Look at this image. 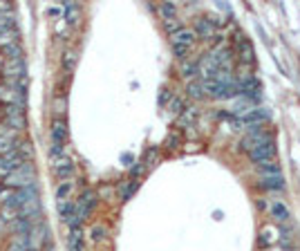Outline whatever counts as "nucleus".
Instances as JSON below:
<instances>
[{"mask_svg": "<svg viewBox=\"0 0 300 251\" xmlns=\"http://www.w3.org/2000/svg\"><path fill=\"white\" fill-rule=\"evenodd\" d=\"M195 36L197 38H215L217 36V27L213 25V23L209 21V18H197L195 21Z\"/></svg>", "mask_w": 300, "mask_h": 251, "instance_id": "obj_6", "label": "nucleus"}, {"mask_svg": "<svg viewBox=\"0 0 300 251\" xmlns=\"http://www.w3.org/2000/svg\"><path fill=\"white\" fill-rule=\"evenodd\" d=\"M262 188H269V191H283L285 188V177L283 175H265L260 180Z\"/></svg>", "mask_w": 300, "mask_h": 251, "instance_id": "obj_10", "label": "nucleus"}, {"mask_svg": "<svg viewBox=\"0 0 300 251\" xmlns=\"http://www.w3.org/2000/svg\"><path fill=\"white\" fill-rule=\"evenodd\" d=\"M11 170H16L14 166H11V162L5 155H0V180H5V177H7Z\"/></svg>", "mask_w": 300, "mask_h": 251, "instance_id": "obj_26", "label": "nucleus"}, {"mask_svg": "<svg viewBox=\"0 0 300 251\" xmlns=\"http://www.w3.org/2000/svg\"><path fill=\"white\" fill-rule=\"evenodd\" d=\"M164 27H166V32H168L170 36H173L175 32H179V29H182L184 25H182L179 21H177V18H170V21H164Z\"/></svg>", "mask_w": 300, "mask_h": 251, "instance_id": "obj_30", "label": "nucleus"}, {"mask_svg": "<svg viewBox=\"0 0 300 251\" xmlns=\"http://www.w3.org/2000/svg\"><path fill=\"white\" fill-rule=\"evenodd\" d=\"M267 119H269V114L265 110H249L240 119V126H253V124H260V121H267Z\"/></svg>", "mask_w": 300, "mask_h": 251, "instance_id": "obj_13", "label": "nucleus"}, {"mask_svg": "<svg viewBox=\"0 0 300 251\" xmlns=\"http://www.w3.org/2000/svg\"><path fill=\"white\" fill-rule=\"evenodd\" d=\"M164 144H166V148H168V150H177V148L182 146V137H179L177 132H170Z\"/></svg>", "mask_w": 300, "mask_h": 251, "instance_id": "obj_27", "label": "nucleus"}, {"mask_svg": "<svg viewBox=\"0 0 300 251\" xmlns=\"http://www.w3.org/2000/svg\"><path fill=\"white\" fill-rule=\"evenodd\" d=\"M72 188H74V184L72 182H61L58 188H56V200L58 202H65L72 198Z\"/></svg>", "mask_w": 300, "mask_h": 251, "instance_id": "obj_22", "label": "nucleus"}, {"mask_svg": "<svg viewBox=\"0 0 300 251\" xmlns=\"http://www.w3.org/2000/svg\"><path fill=\"white\" fill-rule=\"evenodd\" d=\"M67 247H70V251H83V229H81V226L70 229V236H67Z\"/></svg>", "mask_w": 300, "mask_h": 251, "instance_id": "obj_11", "label": "nucleus"}, {"mask_svg": "<svg viewBox=\"0 0 300 251\" xmlns=\"http://www.w3.org/2000/svg\"><path fill=\"white\" fill-rule=\"evenodd\" d=\"M170 41H173V45H184V47H191L195 41H197V36H195L193 29L188 27H182L179 32H175L173 36H170Z\"/></svg>", "mask_w": 300, "mask_h": 251, "instance_id": "obj_7", "label": "nucleus"}, {"mask_svg": "<svg viewBox=\"0 0 300 251\" xmlns=\"http://www.w3.org/2000/svg\"><path fill=\"white\" fill-rule=\"evenodd\" d=\"M3 65H5V56L0 54V70H3Z\"/></svg>", "mask_w": 300, "mask_h": 251, "instance_id": "obj_39", "label": "nucleus"}, {"mask_svg": "<svg viewBox=\"0 0 300 251\" xmlns=\"http://www.w3.org/2000/svg\"><path fill=\"white\" fill-rule=\"evenodd\" d=\"M50 134H52V144H61V146H63L65 139H67V124H65V119H54Z\"/></svg>", "mask_w": 300, "mask_h": 251, "instance_id": "obj_8", "label": "nucleus"}, {"mask_svg": "<svg viewBox=\"0 0 300 251\" xmlns=\"http://www.w3.org/2000/svg\"><path fill=\"white\" fill-rule=\"evenodd\" d=\"M199 74V65H197V61H184L182 63V76L184 79H191V81H195V76Z\"/></svg>", "mask_w": 300, "mask_h": 251, "instance_id": "obj_15", "label": "nucleus"}, {"mask_svg": "<svg viewBox=\"0 0 300 251\" xmlns=\"http://www.w3.org/2000/svg\"><path fill=\"white\" fill-rule=\"evenodd\" d=\"M63 14H65V21L70 25H76L78 18H81V5L78 3H63Z\"/></svg>", "mask_w": 300, "mask_h": 251, "instance_id": "obj_12", "label": "nucleus"}, {"mask_svg": "<svg viewBox=\"0 0 300 251\" xmlns=\"http://www.w3.org/2000/svg\"><path fill=\"white\" fill-rule=\"evenodd\" d=\"M271 216L275 218V222H287V220H289V209H287L283 202H273L271 204Z\"/></svg>", "mask_w": 300, "mask_h": 251, "instance_id": "obj_19", "label": "nucleus"}, {"mask_svg": "<svg viewBox=\"0 0 300 251\" xmlns=\"http://www.w3.org/2000/svg\"><path fill=\"white\" fill-rule=\"evenodd\" d=\"M170 99H173V94H170V90H162V94H159V103H162V106H164V103H166V101H170Z\"/></svg>", "mask_w": 300, "mask_h": 251, "instance_id": "obj_36", "label": "nucleus"}, {"mask_svg": "<svg viewBox=\"0 0 300 251\" xmlns=\"http://www.w3.org/2000/svg\"><path fill=\"white\" fill-rule=\"evenodd\" d=\"M11 195H14V191H11V188H7V186H3V184H0V202H3V204H5V202H7V200L11 198Z\"/></svg>", "mask_w": 300, "mask_h": 251, "instance_id": "obj_34", "label": "nucleus"}, {"mask_svg": "<svg viewBox=\"0 0 300 251\" xmlns=\"http://www.w3.org/2000/svg\"><path fill=\"white\" fill-rule=\"evenodd\" d=\"M34 184H36V175H34L32 164H27V162L23 164V166H18L16 170H11L3 182V186L11 188V191H21V188H27Z\"/></svg>", "mask_w": 300, "mask_h": 251, "instance_id": "obj_1", "label": "nucleus"}, {"mask_svg": "<svg viewBox=\"0 0 300 251\" xmlns=\"http://www.w3.org/2000/svg\"><path fill=\"white\" fill-rule=\"evenodd\" d=\"M7 251H32V242H29V234L25 236H18L14 242L9 244Z\"/></svg>", "mask_w": 300, "mask_h": 251, "instance_id": "obj_21", "label": "nucleus"}, {"mask_svg": "<svg viewBox=\"0 0 300 251\" xmlns=\"http://www.w3.org/2000/svg\"><path fill=\"white\" fill-rule=\"evenodd\" d=\"M155 157H157V148H150L148 152H146V157H144V164H152L155 162Z\"/></svg>", "mask_w": 300, "mask_h": 251, "instance_id": "obj_35", "label": "nucleus"}, {"mask_svg": "<svg viewBox=\"0 0 300 251\" xmlns=\"http://www.w3.org/2000/svg\"><path fill=\"white\" fill-rule=\"evenodd\" d=\"M188 50L191 47H184V45H173V54L177 59H182V61H186V56H188Z\"/></svg>", "mask_w": 300, "mask_h": 251, "instance_id": "obj_31", "label": "nucleus"}, {"mask_svg": "<svg viewBox=\"0 0 300 251\" xmlns=\"http://www.w3.org/2000/svg\"><path fill=\"white\" fill-rule=\"evenodd\" d=\"M255 166L260 168L262 177H265V175H280L278 159H267V162H260V164H255Z\"/></svg>", "mask_w": 300, "mask_h": 251, "instance_id": "obj_16", "label": "nucleus"}, {"mask_svg": "<svg viewBox=\"0 0 300 251\" xmlns=\"http://www.w3.org/2000/svg\"><path fill=\"white\" fill-rule=\"evenodd\" d=\"M237 59H240V63H244V65H253L255 52H253V45H251L247 38H242V43H237Z\"/></svg>", "mask_w": 300, "mask_h": 251, "instance_id": "obj_9", "label": "nucleus"}, {"mask_svg": "<svg viewBox=\"0 0 300 251\" xmlns=\"http://www.w3.org/2000/svg\"><path fill=\"white\" fill-rule=\"evenodd\" d=\"M50 157H52V159L63 157V146H61V144H52V148H50Z\"/></svg>", "mask_w": 300, "mask_h": 251, "instance_id": "obj_33", "label": "nucleus"}, {"mask_svg": "<svg viewBox=\"0 0 300 251\" xmlns=\"http://www.w3.org/2000/svg\"><path fill=\"white\" fill-rule=\"evenodd\" d=\"M3 56H5V59H23L21 43H11V45L3 47Z\"/></svg>", "mask_w": 300, "mask_h": 251, "instance_id": "obj_23", "label": "nucleus"}, {"mask_svg": "<svg viewBox=\"0 0 300 251\" xmlns=\"http://www.w3.org/2000/svg\"><path fill=\"white\" fill-rule=\"evenodd\" d=\"M3 74L9 79H23L25 76V63H23V59H5Z\"/></svg>", "mask_w": 300, "mask_h": 251, "instance_id": "obj_5", "label": "nucleus"}, {"mask_svg": "<svg viewBox=\"0 0 300 251\" xmlns=\"http://www.w3.org/2000/svg\"><path fill=\"white\" fill-rule=\"evenodd\" d=\"M74 211H76V206H74V202L72 200H65V202H58V216L63 222H67L72 216H74Z\"/></svg>", "mask_w": 300, "mask_h": 251, "instance_id": "obj_20", "label": "nucleus"}, {"mask_svg": "<svg viewBox=\"0 0 300 251\" xmlns=\"http://www.w3.org/2000/svg\"><path fill=\"white\" fill-rule=\"evenodd\" d=\"M142 173H144V164H137V166L132 168V175L137 177V175H142Z\"/></svg>", "mask_w": 300, "mask_h": 251, "instance_id": "obj_38", "label": "nucleus"}, {"mask_svg": "<svg viewBox=\"0 0 300 251\" xmlns=\"http://www.w3.org/2000/svg\"><path fill=\"white\" fill-rule=\"evenodd\" d=\"M74 170H76V166H74V162H72L67 155H63V157H58V159H52V173L58 177V180H63V182H67L72 175H74Z\"/></svg>", "mask_w": 300, "mask_h": 251, "instance_id": "obj_3", "label": "nucleus"}, {"mask_svg": "<svg viewBox=\"0 0 300 251\" xmlns=\"http://www.w3.org/2000/svg\"><path fill=\"white\" fill-rule=\"evenodd\" d=\"M74 65H76V54L72 52V50L63 52V70L65 72H72V70H74Z\"/></svg>", "mask_w": 300, "mask_h": 251, "instance_id": "obj_25", "label": "nucleus"}, {"mask_svg": "<svg viewBox=\"0 0 300 251\" xmlns=\"http://www.w3.org/2000/svg\"><path fill=\"white\" fill-rule=\"evenodd\" d=\"M273 155H275L273 139H271V142L260 144V146H255V148L249 150V159H251L253 164H260V162H267V159H273Z\"/></svg>", "mask_w": 300, "mask_h": 251, "instance_id": "obj_4", "label": "nucleus"}, {"mask_svg": "<svg viewBox=\"0 0 300 251\" xmlns=\"http://www.w3.org/2000/svg\"><path fill=\"white\" fill-rule=\"evenodd\" d=\"M47 14H50V16H61V14H63V7H50V9H47Z\"/></svg>", "mask_w": 300, "mask_h": 251, "instance_id": "obj_37", "label": "nucleus"}, {"mask_svg": "<svg viewBox=\"0 0 300 251\" xmlns=\"http://www.w3.org/2000/svg\"><path fill=\"white\" fill-rule=\"evenodd\" d=\"M186 96H191V99H204V85H202V81H188L186 85Z\"/></svg>", "mask_w": 300, "mask_h": 251, "instance_id": "obj_17", "label": "nucleus"}, {"mask_svg": "<svg viewBox=\"0 0 300 251\" xmlns=\"http://www.w3.org/2000/svg\"><path fill=\"white\" fill-rule=\"evenodd\" d=\"M170 112H175V114H182L184 112V101L182 99H170Z\"/></svg>", "mask_w": 300, "mask_h": 251, "instance_id": "obj_32", "label": "nucleus"}, {"mask_svg": "<svg viewBox=\"0 0 300 251\" xmlns=\"http://www.w3.org/2000/svg\"><path fill=\"white\" fill-rule=\"evenodd\" d=\"M195 121H197V108H186L179 117H177V126L179 128H193Z\"/></svg>", "mask_w": 300, "mask_h": 251, "instance_id": "obj_14", "label": "nucleus"}, {"mask_svg": "<svg viewBox=\"0 0 300 251\" xmlns=\"http://www.w3.org/2000/svg\"><path fill=\"white\" fill-rule=\"evenodd\" d=\"M159 14H162L164 21H170V18H175L177 7L173 3H162V5H159Z\"/></svg>", "mask_w": 300, "mask_h": 251, "instance_id": "obj_24", "label": "nucleus"}, {"mask_svg": "<svg viewBox=\"0 0 300 251\" xmlns=\"http://www.w3.org/2000/svg\"><path fill=\"white\" fill-rule=\"evenodd\" d=\"M137 188H139V182H137V180L128 182V186L124 188V191H121V200H124V202H128V200H130L132 195H134V191H137Z\"/></svg>", "mask_w": 300, "mask_h": 251, "instance_id": "obj_28", "label": "nucleus"}, {"mask_svg": "<svg viewBox=\"0 0 300 251\" xmlns=\"http://www.w3.org/2000/svg\"><path fill=\"white\" fill-rule=\"evenodd\" d=\"M96 200H99V195H96L94 191H90V188H85V191L78 195V200L74 202V206H76V216L81 222H85V220L90 218V213L94 211V206H96Z\"/></svg>", "mask_w": 300, "mask_h": 251, "instance_id": "obj_2", "label": "nucleus"}, {"mask_svg": "<svg viewBox=\"0 0 300 251\" xmlns=\"http://www.w3.org/2000/svg\"><path fill=\"white\" fill-rule=\"evenodd\" d=\"M90 238H92L94 242H101L103 238H106V229H103L101 224H94V226L90 229Z\"/></svg>", "mask_w": 300, "mask_h": 251, "instance_id": "obj_29", "label": "nucleus"}, {"mask_svg": "<svg viewBox=\"0 0 300 251\" xmlns=\"http://www.w3.org/2000/svg\"><path fill=\"white\" fill-rule=\"evenodd\" d=\"M275 240H278V229H273V226H265L260 238H258V242L262 247H269V244H273Z\"/></svg>", "mask_w": 300, "mask_h": 251, "instance_id": "obj_18", "label": "nucleus"}]
</instances>
